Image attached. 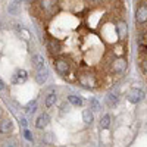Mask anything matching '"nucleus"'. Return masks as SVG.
I'll use <instances>...</instances> for the list:
<instances>
[{
	"mask_svg": "<svg viewBox=\"0 0 147 147\" xmlns=\"http://www.w3.org/2000/svg\"><path fill=\"white\" fill-rule=\"evenodd\" d=\"M52 63L65 60L66 81L85 90L112 84L113 63L128 55L118 22L125 19L124 0H28Z\"/></svg>",
	"mask_w": 147,
	"mask_h": 147,
	"instance_id": "1",
	"label": "nucleus"
},
{
	"mask_svg": "<svg viewBox=\"0 0 147 147\" xmlns=\"http://www.w3.org/2000/svg\"><path fill=\"white\" fill-rule=\"evenodd\" d=\"M134 19H136L137 27H141L144 24H147V2L146 0H138Z\"/></svg>",
	"mask_w": 147,
	"mask_h": 147,
	"instance_id": "2",
	"label": "nucleus"
},
{
	"mask_svg": "<svg viewBox=\"0 0 147 147\" xmlns=\"http://www.w3.org/2000/svg\"><path fill=\"white\" fill-rule=\"evenodd\" d=\"M144 97H146V93L141 90V88H137V87H134L131 88L128 93H127V100L132 105H138L140 102L144 100Z\"/></svg>",
	"mask_w": 147,
	"mask_h": 147,
	"instance_id": "3",
	"label": "nucleus"
},
{
	"mask_svg": "<svg viewBox=\"0 0 147 147\" xmlns=\"http://www.w3.org/2000/svg\"><path fill=\"white\" fill-rule=\"evenodd\" d=\"M28 80V74L25 69H18L15 74H13V77H12V82L13 84H24V82H27Z\"/></svg>",
	"mask_w": 147,
	"mask_h": 147,
	"instance_id": "4",
	"label": "nucleus"
},
{
	"mask_svg": "<svg viewBox=\"0 0 147 147\" xmlns=\"http://www.w3.org/2000/svg\"><path fill=\"white\" fill-rule=\"evenodd\" d=\"M118 32H119L121 40L128 41V24H127L125 19H121L118 22Z\"/></svg>",
	"mask_w": 147,
	"mask_h": 147,
	"instance_id": "5",
	"label": "nucleus"
},
{
	"mask_svg": "<svg viewBox=\"0 0 147 147\" xmlns=\"http://www.w3.org/2000/svg\"><path fill=\"white\" fill-rule=\"evenodd\" d=\"M47 78H49V69L46 66H43V68L35 71V81L38 82L40 85H43L47 81Z\"/></svg>",
	"mask_w": 147,
	"mask_h": 147,
	"instance_id": "6",
	"label": "nucleus"
},
{
	"mask_svg": "<svg viewBox=\"0 0 147 147\" xmlns=\"http://www.w3.org/2000/svg\"><path fill=\"white\" fill-rule=\"evenodd\" d=\"M49 122H50V116H49L47 113H41V115H38V118L35 119V128L44 129L49 125Z\"/></svg>",
	"mask_w": 147,
	"mask_h": 147,
	"instance_id": "7",
	"label": "nucleus"
},
{
	"mask_svg": "<svg viewBox=\"0 0 147 147\" xmlns=\"http://www.w3.org/2000/svg\"><path fill=\"white\" fill-rule=\"evenodd\" d=\"M56 100H57V94H56L55 91H50V93L44 97V106H46V107H52V106L56 103Z\"/></svg>",
	"mask_w": 147,
	"mask_h": 147,
	"instance_id": "8",
	"label": "nucleus"
},
{
	"mask_svg": "<svg viewBox=\"0 0 147 147\" xmlns=\"http://www.w3.org/2000/svg\"><path fill=\"white\" fill-rule=\"evenodd\" d=\"M12 128H13V124H12L10 119H3L2 122H0V132H2V134L10 132Z\"/></svg>",
	"mask_w": 147,
	"mask_h": 147,
	"instance_id": "9",
	"label": "nucleus"
},
{
	"mask_svg": "<svg viewBox=\"0 0 147 147\" xmlns=\"http://www.w3.org/2000/svg\"><path fill=\"white\" fill-rule=\"evenodd\" d=\"M31 62H32V66L35 68V71L40 69V68H43V66H46V65H44V57H43L41 55H34L32 59H31Z\"/></svg>",
	"mask_w": 147,
	"mask_h": 147,
	"instance_id": "10",
	"label": "nucleus"
},
{
	"mask_svg": "<svg viewBox=\"0 0 147 147\" xmlns=\"http://www.w3.org/2000/svg\"><path fill=\"white\" fill-rule=\"evenodd\" d=\"M118 102H119V96L116 93H109L106 96V103L109 107H115L118 105Z\"/></svg>",
	"mask_w": 147,
	"mask_h": 147,
	"instance_id": "11",
	"label": "nucleus"
},
{
	"mask_svg": "<svg viewBox=\"0 0 147 147\" xmlns=\"http://www.w3.org/2000/svg\"><path fill=\"white\" fill-rule=\"evenodd\" d=\"M82 121H84L87 125L93 124L94 115H93V110H91V109H84V110H82Z\"/></svg>",
	"mask_w": 147,
	"mask_h": 147,
	"instance_id": "12",
	"label": "nucleus"
},
{
	"mask_svg": "<svg viewBox=\"0 0 147 147\" xmlns=\"http://www.w3.org/2000/svg\"><path fill=\"white\" fill-rule=\"evenodd\" d=\"M68 102H69L72 106H77V107H80V106L84 105V100L81 99L80 96H77V94H69V96H68Z\"/></svg>",
	"mask_w": 147,
	"mask_h": 147,
	"instance_id": "13",
	"label": "nucleus"
},
{
	"mask_svg": "<svg viewBox=\"0 0 147 147\" xmlns=\"http://www.w3.org/2000/svg\"><path fill=\"white\" fill-rule=\"evenodd\" d=\"M110 124H112V116H110L109 113L102 115V118H100V127L103 129H107L110 127Z\"/></svg>",
	"mask_w": 147,
	"mask_h": 147,
	"instance_id": "14",
	"label": "nucleus"
},
{
	"mask_svg": "<svg viewBox=\"0 0 147 147\" xmlns=\"http://www.w3.org/2000/svg\"><path fill=\"white\" fill-rule=\"evenodd\" d=\"M90 109L93 110V112H100L102 105H100V102L97 100L96 97H91V99H90Z\"/></svg>",
	"mask_w": 147,
	"mask_h": 147,
	"instance_id": "15",
	"label": "nucleus"
},
{
	"mask_svg": "<svg viewBox=\"0 0 147 147\" xmlns=\"http://www.w3.org/2000/svg\"><path fill=\"white\" fill-rule=\"evenodd\" d=\"M27 110H28V113H34L35 110H37V102H30L28 106H27Z\"/></svg>",
	"mask_w": 147,
	"mask_h": 147,
	"instance_id": "16",
	"label": "nucleus"
},
{
	"mask_svg": "<svg viewBox=\"0 0 147 147\" xmlns=\"http://www.w3.org/2000/svg\"><path fill=\"white\" fill-rule=\"evenodd\" d=\"M2 147H18V144H16V140H6V141H3V144H2Z\"/></svg>",
	"mask_w": 147,
	"mask_h": 147,
	"instance_id": "17",
	"label": "nucleus"
},
{
	"mask_svg": "<svg viewBox=\"0 0 147 147\" xmlns=\"http://www.w3.org/2000/svg\"><path fill=\"white\" fill-rule=\"evenodd\" d=\"M24 136H25V138H27L28 141H32V136H31V132H30L28 129L24 131Z\"/></svg>",
	"mask_w": 147,
	"mask_h": 147,
	"instance_id": "18",
	"label": "nucleus"
},
{
	"mask_svg": "<svg viewBox=\"0 0 147 147\" xmlns=\"http://www.w3.org/2000/svg\"><path fill=\"white\" fill-rule=\"evenodd\" d=\"M19 124H21L22 127H27V121H25V118H21V119H19Z\"/></svg>",
	"mask_w": 147,
	"mask_h": 147,
	"instance_id": "19",
	"label": "nucleus"
},
{
	"mask_svg": "<svg viewBox=\"0 0 147 147\" xmlns=\"http://www.w3.org/2000/svg\"><path fill=\"white\" fill-rule=\"evenodd\" d=\"M2 90H5V82L0 80V91H2Z\"/></svg>",
	"mask_w": 147,
	"mask_h": 147,
	"instance_id": "20",
	"label": "nucleus"
},
{
	"mask_svg": "<svg viewBox=\"0 0 147 147\" xmlns=\"http://www.w3.org/2000/svg\"><path fill=\"white\" fill-rule=\"evenodd\" d=\"M3 115V110H2V107H0V116H2Z\"/></svg>",
	"mask_w": 147,
	"mask_h": 147,
	"instance_id": "21",
	"label": "nucleus"
}]
</instances>
